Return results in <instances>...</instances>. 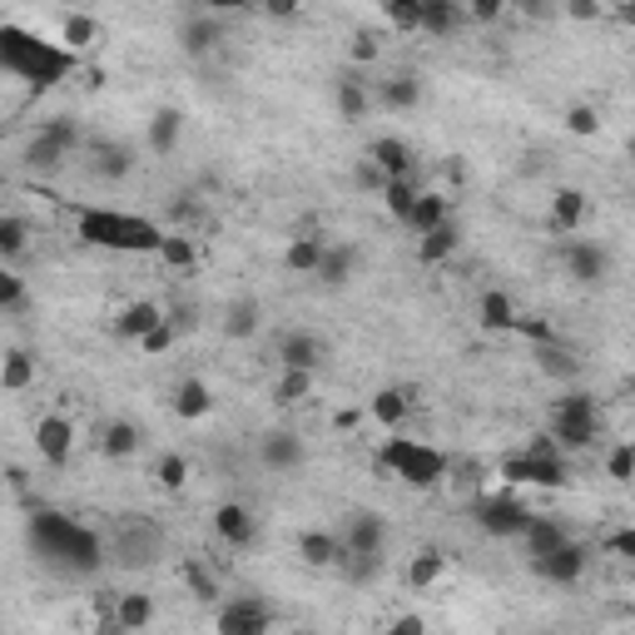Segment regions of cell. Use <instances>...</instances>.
Returning <instances> with one entry per match:
<instances>
[{"label":"cell","instance_id":"cell-7","mask_svg":"<svg viewBox=\"0 0 635 635\" xmlns=\"http://www.w3.org/2000/svg\"><path fill=\"white\" fill-rule=\"evenodd\" d=\"M273 605L259 596H234V601L219 605L214 615V635H273Z\"/></svg>","mask_w":635,"mask_h":635},{"label":"cell","instance_id":"cell-49","mask_svg":"<svg viewBox=\"0 0 635 635\" xmlns=\"http://www.w3.org/2000/svg\"><path fill=\"white\" fill-rule=\"evenodd\" d=\"M537 363H541V373L546 377H576V357H571V348L566 343H551V348H537Z\"/></svg>","mask_w":635,"mask_h":635},{"label":"cell","instance_id":"cell-56","mask_svg":"<svg viewBox=\"0 0 635 635\" xmlns=\"http://www.w3.org/2000/svg\"><path fill=\"white\" fill-rule=\"evenodd\" d=\"M174 333H179V328H174V318H164V324L154 328V333H150V338H144V343H140V353H144V357H160V353H169V348H174Z\"/></svg>","mask_w":635,"mask_h":635},{"label":"cell","instance_id":"cell-13","mask_svg":"<svg viewBox=\"0 0 635 635\" xmlns=\"http://www.w3.org/2000/svg\"><path fill=\"white\" fill-rule=\"evenodd\" d=\"M164 318H169V313H164L154 298H130L125 308L115 313V338H119V343H134V348H140L144 338H150L154 328L164 324Z\"/></svg>","mask_w":635,"mask_h":635},{"label":"cell","instance_id":"cell-47","mask_svg":"<svg viewBox=\"0 0 635 635\" xmlns=\"http://www.w3.org/2000/svg\"><path fill=\"white\" fill-rule=\"evenodd\" d=\"M154 482H160L164 492L179 496L184 486H189V462H184L179 452H160V462H154Z\"/></svg>","mask_w":635,"mask_h":635},{"label":"cell","instance_id":"cell-19","mask_svg":"<svg viewBox=\"0 0 635 635\" xmlns=\"http://www.w3.org/2000/svg\"><path fill=\"white\" fill-rule=\"evenodd\" d=\"M219 40H224V21H219L214 11H189V15H184L179 45H184L189 55H209Z\"/></svg>","mask_w":635,"mask_h":635},{"label":"cell","instance_id":"cell-29","mask_svg":"<svg viewBox=\"0 0 635 635\" xmlns=\"http://www.w3.org/2000/svg\"><path fill=\"white\" fill-rule=\"evenodd\" d=\"M154 615H160V605H154V596H144V591H125V596L115 601V621L125 625V635L150 631Z\"/></svg>","mask_w":635,"mask_h":635},{"label":"cell","instance_id":"cell-54","mask_svg":"<svg viewBox=\"0 0 635 635\" xmlns=\"http://www.w3.org/2000/svg\"><path fill=\"white\" fill-rule=\"evenodd\" d=\"M601 551H605V556H615V561H631V566H635V527L611 531V537L601 541Z\"/></svg>","mask_w":635,"mask_h":635},{"label":"cell","instance_id":"cell-37","mask_svg":"<svg viewBox=\"0 0 635 635\" xmlns=\"http://www.w3.org/2000/svg\"><path fill=\"white\" fill-rule=\"evenodd\" d=\"M313 383H318V373H293V367H279V377H273V402H279V408H298V402L313 398Z\"/></svg>","mask_w":635,"mask_h":635},{"label":"cell","instance_id":"cell-38","mask_svg":"<svg viewBox=\"0 0 635 635\" xmlns=\"http://www.w3.org/2000/svg\"><path fill=\"white\" fill-rule=\"evenodd\" d=\"M95 40H99V21H95V15L70 11L66 21H60V45H66L70 55H85Z\"/></svg>","mask_w":635,"mask_h":635},{"label":"cell","instance_id":"cell-61","mask_svg":"<svg viewBox=\"0 0 635 635\" xmlns=\"http://www.w3.org/2000/svg\"><path fill=\"white\" fill-rule=\"evenodd\" d=\"M263 15H269V21H293V15H298V5H269Z\"/></svg>","mask_w":635,"mask_h":635},{"label":"cell","instance_id":"cell-20","mask_svg":"<svg viewBox=\"0 0 635 635\" xmlns=\"http://www.w3.org/2000/svg\"><path fill=\"white\" fill-rule=\"evenodd\" d=\"M318 363H324V343H318V333H283L279 338V367H293V373H318Z\"/></svg>","mask_w":635,"mask_h":635},{"label":"cell","instance_id":"cell-57","mask_svg":"<svg viewBox=\"0 0 635 635\" xmlns=\"http://www.w3.org/2000/svg\"><path fill=\"white\" fill-rule=\"evenodd\" d=\"M383 635H427V615H418V611H398L388 625H383Z\"/></svg>","mask_w":635,"mask_h":635},{"label":"cell","instance_id":"cell-43","mask_svg":"<svg viewBox=\"0 0 635 635\" xmlns=\"http://www.w3.org/2000/svg\"><path fill=\"white\" fill-rule=\"evenodd\" d=\"M25 248H31V224H25L21 214H5L0 219V259L15 263Z\"/></svg>","mask_w":635,"mask_h":635},{"label":"cell","instance_id":"cell-41","mask_svg":"<svg viewBox=\"0 0 635 635\" xmlns=\"http://www.w3.org/2000/svg\"><path fill=\"white\" fill-rule=\"evenodd\" d=\"M418 199H422V184H418V179H392L388 189H383V209H388V214L398 219V224H408V219H412Z\"/></svg>","mask_w":635,"mask_h":635},{"label":"cell","instance_id":"cell-17","mask_svg":"<svg viewBox=\"0 0 635 635\" xmlns=\"http://www.w3.org/2000/svg\"><path fill=\"white\" fill-rule=\"evenodd\" d=\"M586 214H591V199H586V189H556L551 195V214H546V224H551V234H561V238H571L576 228L586 224Z\"/></svg>","mask_w":635,"mask_h":635},{"label":"cell","instance_id":"cell-6","mask_svg":"<svg viewBox=\"0 0 635 635\" xmlns=\"http://www.w3.org/2000/svg\"><path fill=\"white\" fill-rule=\"evenodd\" d=\"M531 521H537V511H531V506L521 502V496L511 492V486L477 502V527H482L486 537H496V541H521Z\"/></svg>","mask_w":635,"mask_h":635},{"label":"cell","instance_id":"cell-36","mask_svg":"<svg viewBox=\"0 0 635 635\" xmlns=\"http://www.w3.org/2000/svg\"><path fill=\"white\" fill-rule=\"evenodd\" d=\"M259 324H263V308L254 298H234L224 308V338H238V343H244V338L259 333Z\"/></svg>","mask_w":635,"mask_h":635},{"label":"cell","instance_id":"cell-24","mask_svg":"<svg viewBox=\"0 0 635 635\" xmlns=\"http://www.w3.org/2000/svg\"><path fill=\"white\" fill-rule=\"evenodd\" d=\"M324 254H328L324 234H298V238H289V248H283V269L289 273H318L324 269Z\"/></svg>","mask_w":635,"mask_h":635},{"label":"cell","instance_id":"cell-10","mask_svg":"<svg viewBox=\"0 0 635 635\" xmlns=\"http://www.w3.org/2000/svg\"><path fill=\"white\" fill-rule=\"evenodd\" d=\"M566 273H571V283H581V289H601V283L611 279V254H605V244H596V238H571Z\"/></svg>","mask_w":635,"mask_h":635},{"label":"cell","instance_id":"cell-25","mask_svg":"<svg viewBox=\"0 0 635 635\" xmlns=\"http://www.w3.org/2000/svg\"><path fill=\"white\" fill-rule=\"evenodd\" d=\"M442 224H452V199L442 195V189H422V199H418V209H412L408 228L422 238V234H432V228H442Z\"/></svg>","mask_w":635,"mask_h":635},{"label":"cell","instance_id":"cell-30","mask_svg":"<svg viewBox=\"0 0 635 635\" xmlns=\"http://www.w3.org/2000/svg\"><path fill=\"white\" fill-rule=\"evenodd\" d=\"M140 442H144V432L134 427V422L115 418V422H105V432H99V452H105L109 462H125V457L140 452Z\"/></svg>","mask_w":635,"mask_h":635},{"label":"cell","instance_id":"cell-35","mask_svg":"<svg viewBox=\"0 0 635 635\" xmlns=\"http://www.w3.org/2000/svg\"><path fill=\"white\" fill-rule=\"evenodd\" d=\"M566 527H561L556 517H541L537 511V521L527 527V537H521V546H527V556L537 561V556H546V551H556V546H566Z\"/></svg>","mask_w":635,"mask_h":635},{"label":"cell","instance_id":"cell-12","mask_svg":"<svg viewBox=\"0 0 635 635\" xmlns=\"http://www.w3.org/2000/svg\"><path fill=\"white\" fill-rule=\"evenodd\" d=\"M214 531L228 551H248L259 541V517L244 502H224V506H214Z\"/></svg>","mask_w":635,"mask_h":635},{"label":"cell","instance_id":"cell-23","mask_svg":"<svg viewBox=\"0 0 635 635\" xmlns=\"http://www.w3.org/2000/svg\"><path fill=\"white\" fill-rule=\"evenodd\" d=\"M367 412H373V422L383 432H402V422H408V412H412V388H377Z\"/></svg>","mask_w":635,"mask_h":635},{"label":"cell","instance_id":"cell-11","mask_svg":"<svg viewBox=\"0 0 635 635\" xmlns=\"http://www.w3.org/2000/svg\"><path fill=\"white\" fill-rule=\"evenodd\" d=\"M586 566H591V551H586L581 541H566V546H556V551H546V556L531 561V571L551 586H576L586 576Z\"/></svg>","mask_w":635,"mask_h":635},{"label":"cell","instance_id":"cell-45","mask_svg":"<svg viewBox=\"0 0 635 635\" xmlns=\"http://www.w3.org/2000/svg\"><path fill=\"white\" fill-rule=\"evenodd\" d=\"M40 134H45V140H55V144H60V150H66V154H80V150H85V134H80V125H75V119H70V115L45 119V125H40Z\"/></svg>","mask_w":635,"mask_h":635},{"label":"cell","instance_id":"cell-22","mask_svg":"<svg viewBox=\"0 0 635 635\" xmlns=\"http://www.w3.org/2000/svg\"><path fill=\"white\" fill-rule=\"evenodd\" d=\"M214 412V388H209L204 377H184L179 388H174V418L179 422H204Z\"/></svg>","mask_w":635,"mask_h":635},{"label":"cell","instance_id":"cell-39","mask_svg":"<svg viewBox=\"0 0 635 635\" xmlns=\"http://www.w3.org/2000/svg\"><path fill=\"white\" fill-rule=\"evenodd\" d=\"M184 586H189V596L204 605H214L219 596H224V581H219V571L209 566V561H184Z\"/></svg>","mask_w":635,"mask_h":635},{"label":"cell","instance_id":"cell-15","mask_svg":"<svg viewBox=\"0 0 635 635\" xmlns=\"http://www.w3.org/2000/svg\"><path fill=\"white\" fill-rule=\"evenodd\" d=\"M517 318H521V308L506 289H486L477 298V328L482 333H517Z\"/></svg>","mask_w":635,"mask_h":635},{"label":"cell","instance_id":"cell-26","mask_svg":"<svg viewBox=\"0 0 635 635\" xmlns=\"http://www.w3.org/2000/svg\"><path fill=\"white\" fill-rule=\"evenodd\" d=\"M462 248V224H442V228H432V234H422L418 238V259L427 263V269H437V263H447Z\"/></svg>","mask_w":635,"mask_h":635},{"label":"cell","instance_id":"cell-34","mask_svg":"<svg viewBox=\"0 0 635 635\" xmlns=\"http://www.w3.org/2000/svg\"><path fill=\"white\" fill-rule=\"evenodd\" d=\"M333 105H338V119H348V125H357V119L373 109V95H367V85L357 75H343L333 90Z\"/></svg>","mask_w":635,"mask_h":635},{"label":"cell","instance_id":"cell-60","mask_svg":"<svg viewBox=\"0 0 635 635\" xmlns=\"http://www.w3.org/2000/svg\"><path fill=\"white\" fill-rule=\"evenodd\" d=\"M611 15L625 25V31H635V0H621V5H611Z\"/></svg>","mask_w":635,"mask_h":635},{"label":"cell","instance_id":"cell-28","mask_svg":"<svg viewBox=\"0 0 635 635\" xmlns=\"http://www.w3.org/2000/svg\"><path fill=\"white\" fill-rule=\"evenodd\" d=\"M179 134H184V115L164 105V109H154V115H150L144 144H150V154H174V150H179Z\"/></svg>","mask_w":635,"mask_h":635},{"label":"cell","instance_id":"cell-40","mask_svg":"<svg viewBox=\"0 0 635 635\" xmlns=\"http://www.w3.org/2000/svg\"><path fill=\"white\" fill-rule=\"evenodd\" d=\"M160 263H164V269H174V273L199 269V244H195L189 234H164V244H160Z\"/></svg>","mask_w":635,"mask_h":635},{"label":"cell","instance_id":"cell-4","mask_svg":"<svg viewBox=\"0 0 635 635\" xmlns=\"http://www.w3.org/2000/svg\"><path fill=\"white\" fill-rule=\"evenodd\" d=\"M502 482L511 486V492H521V486L561 492V486L571 482V462H566V452L556 447V437H551V432H537L521 452H511L502 462Z\"/></svg>","mask_w":635,"mask_h":635},{"label":"cell","instance_id":"cell-55","mask_svg":"<svg viewBox=\"0 0 635 635\" xmlns=\"http://www.w3.org/2000/svg\"><path fill=\"white\" fill-rule=\"evenodd\" d=\"M377 55H383V40H377V35H353V45H348V60H353V66H377Z\"/></svg>","mask_w":635,"mask_h":635},{"label":"cell","instance_id":"cell-3","mask_svg":"<svg viewBox=\"0 0 635 635\" xmlns=\"http://www.w3.org/2000/svg\"><path fill=\"white\" fill-rule=\"evenodd\" d=\"M377 467H383L388 477H398L402 486H418V492L442 486L447 477H452V457L437 452V447H427V442H418V437H402V432H388V437H383V447H377Z\"/></svg>","mask_w":635,"mask_h":635},{"label":"cell","instance_id":"cell-53","mask_svg":"<svg viewBox=\"0 0 635 635\" xmlns=\"http://www.w3.org/2000/svg\"><path fill=\"white\" fill-rule=\"evenodd\" d=\"M517 333H521V338H531V343H537V348L561 343V338H556V328H551L546 318H531V313H521V318H517Z\"/></svg>","mask_w":635,"mask_h":635},{"label":"cell","instance_id":"cell-9","mask_svg":"<svg viewBox=\"0 0 635 635\" xmlns=\"http://www.w3.org/2000/svg\"><path fill=\"white\" fill-rule=\"evenodd\" d=\"M75 422L66 418V412H45L40 422H35V452H40L45 467H66L70 457H75Z\"/></svg>","mask_w":635,"mask_h":635},{"label":"cell","instance_id":"cell-21","mask_svg":"<svg viewBox=\"0 0 635 635\" xmlns=\"http://www.w3.org/2000/svg\"><path fill=\"white\" fill-rule=\"evenodd\" d=\"M367 160L388 174V179H412V144L398 140V134H377L367 144Z\"/></svg>","mask_w":635,"mask_h":635},{"label":"cell","instance_id":"cell-5","mask_svg":"<svg viewBox=\"0 0 635 635\" xmlns=\"http://www.w3.org/2000/svg\"><path fill=\"white\" fill-rule=\"evenodd\" d=\"M551 437H556L561 452H586L596 437H601V408H596L591 392H566V398L551 402Z\"/></svg>","mask_w":635,"mask_h":635},{"label":"cell","instance_id":"cell-46","mask_svg":"<svg viewBox=\"0 0 635 635\" xmlns=\"http://www.w3.org/2000/svg\"><path fill=\"white\" fill-rule=\"evenodd\" d=\"M66 160H70V154L60 150L55 140H45V134H35V140L25 144V164H31V169H40V174H55Z\"/></svg>","mask_w":635,"mask_h":635},{"label":"cell","instance_id":"cell-48","mask_svg":"<svg viewBox=\"0 0 635 635\" xmlns=\"http://www.w3.org/2000/svg\"><path fill=\"white\" fill-rule=\"evenodd\" d=\"M383 21H388L392 31L422 35V0H392V5H383Z\"/></svg>","mask_w":635,"mask_h":635},{"label":"cell","instance_id":"cell-50","mask_svg":"<svg viewBox=\"0 0 635 635\" xmlns=\"http://www.w3.org/2000/svg\"><path fill=\"white\" fill-rule=\"evenodd\" d=\"M605 477L611 482H635V442H615L605 452Z\"/></svg>","mask_w":635,"mask_h":635},{"label":"cell","instance_id":"cell-2","mask_svg":"<svg viewBox=\"0 0 635 635\" xmlns=\"http://www.w3.org/2000/svg\"><path fill=\"white\" fill-rule=\"evenodd\" d=\"M75 234L85 248H105V254H154L160 259L164 228L144 214H130V209H80L75 214Z\"/></svg>","mask_w":635,"mask_h":635},{"label":"cell","instance_id":"cell-44","mask_svg":"<svg viewBox=\"0 0 635 635\" xmlns=\"http://www.w3.org/2000/svg\"><path fill=\"white\" fill-rule=\"evenodd\" d=\"M561 130L566 134H576V140H596L601 134V109L596 105H566V115H561Z\"/></svg>","mask_w":635,"mask_h":635},{"label":"cell","instance_id":"cell-16","mask_svg":"<svg viewBox=\"0 0 635 635\" xmlns=\"http://www.w3.org/2000/svg\"><path fill=\"white\" fill-rule=\"evenodd\" d=\"M298 561H303V566H313V571H333V566H343V561H348L343 537H338V531H318V527H308V531L298 537Z\"/></svg>","mask_w":635,"mask_h":635},{"label":"cell","instance_id":"cell-31","mask_svg":"<svg viewBox=\"0 0 635 635\" xmlns=\"http://www.w3.org/2000/svg\"><path fill=\"white\" fill-rule=\"evenodd\" d=\"M462 21H467V11L457 5V0H422V35L447 40V35H457Z\"/></svg>","mask_w":635,"mask_h":635},{"label":"cell","instance_id":"cell-62","mask_svg":"<svg viewBox=\"0 0 635 635\" xmlns=\"http://www.w3.org/2000/svg\"><path fill=\"white\" fill-rule=\"evenodd\" d=\"M625 150H631V160H635V134H631V144H625Z\"/></svg>","mask_w":635,"mask_h":635},{"label":"cell","instance_id":"cell-32","mask_svg":"<svg viewBox=\"0 0 635 635\" xmlns=\"http://www.w3.org/2000/svg\"><path fill=\"white\" fill-rule=\"evenodd\" d=\"M447 576V556H442L437 546H422L408 556V586L412 591H432V586Z\"/></svg>","mask_w":635,"mask_h":635},{"label":"cell","instance_id":"cell-52","mask_svg":"<svg viewBox=\"0 0 635 635\" xmlns=\"http://www.w3.org/2000/svg\"><path fill=\"white\" fill-rule=\"evenodd\" d=\"M353 184H357V189H363V195H383V189H388L392 179H388V174H383V169H377V164L363 154V160L353 164Z\"/></svg>","mask_w":635,"mask_h":635},{"label":"cell","instance_id":"cell-27","mask_svg":"<svg viewBox=\"0 0 635 635\" xmlns=\"http://www.w3.org/2000/svg\"><path fill=\"white\" fill-rule=\"evenodd\" d=\"M377 105H383V109H398V115L418 109L422 105V80L412 75V70H402V75H388V80H383V90H377Z\"/></svg>","mask_w":635,"mask_h":635},{"label":"cell","instance_id":"cell-33","mask_svg":"<svg viewBox=\"0 0 635 635\" xmlns=\"http://www.w3.org/2000/svg\"><path fill=\"white\" fill-rule=\"evenodd\" d=\"M353 269H357V254L348 244H328L324 254V269L313 273V279L324 283V289H348L353 283Z\"/></svg>","mask_w":635,"mask_h":635},{"label":"cell","instance_id":"cell-1","mask_svg":"<svg viewBox=\"0 0 635 635\" xmlns=\"http://www.w3.org/2000/svg\"><path fill=\"white\" fill-rule=\"evenodd\" d=\"M80 66V55H70L60 40H40V35L21 31V25H0V70L15 80H25L31 90H55L60 80H70Z\"/></svg>","mask_w":635,"mask_h":635},{"label":"cell","instance_id":"cell-14","mask_svg":"<svg viewBox=\"0 0 635 635\" xmlns=\"http://www.w3.org/2000/svg\"><path fill=\"white\" fill-rule=\"evenodd\" d=\"M303 457H308V447H303L298 432H289V427L263 432V442H259V462L269 467V472H298Z\"/></svg>","mask_w":635,"mask_h":635},{"label":"cell","instance_id":"cell-59","mask_svg":"<svg viewBox=\"0 0 635 635\" xmlns=\"http://www.w3.org/2000/svg\"><path fill=\"white\" fill-rule=\"evenodd\" d=\"M502 15H506L502 0H477V5H467V21H477V25H492V21H502Z\"/></svg>","mask_w":635,"mask_h":635},{"label":"cell","instance_id":"cell-51","mask_svg":"<svg viewBox=\"0 0 635 635\" xmlns=\"http://www.w3.org/2000/svg\"><path fill=\"white\" fill-rule=\"evenodd\" d=\"M25 303H31V293H25L21 273H0V313H21Z\"/></svg>","mask_w":635,"mask_h":635},{"label":"cell","instance_id":"cell-42","mask_svg":"<svg viewBox=\"0 0 635 635\" xmlns=\"http://www.w3.org/2000/svg\"><path fill=\"white\" fill-rule=\"evenodd\" d=\"M35 383V357L21 353V348H11V353L0 357V388L5 392H25Z\"/></svg>","mask_w":635,"mask_h":635},{"label":"cell","instance_id":"cell-8","mask_svg":"<svg viewBox=\"0 0 635 635\" xmlns=\"http://www.w3.org/2000/svg\"><path fill=\"white\" fill-rule=\"evenodd\" d=\"M383 541H388V521L377 517V511H353V517H348V527H343V551H348V561H353V566L363 561L367 576L377 571Z\"/></svg>","mask_w":635,"mask_h":635},{"label":"cell","instance_id":"cell-18","mask_svg":"<svg viewBox=\"0 0 635 635\" xmlns=\"http://www.w3.org/2000/svg\"><path fill=\"white\" fill-rule=\"evenodd\" d=\"M85 150H90V169H95V179L119 184V179H130V174H134V150H130V144L95 140V144H85Z\"/></svg>","mask_w":635,"mask_h":635},{"label":"cell","instance_id":"cell-58","mask_svg":"<svg viewBox=\"0 0 635 635\" xmlns=\"http://www.w3.org/2000/svg\"><path fill=\"white\" fill-rule=\"evenodd\" d=\"M561 15H571V21H605V15H611V5H601V0H566V5H561Z\"/></svg>","mask_w":635,"mask_h":635}]
</instances>
